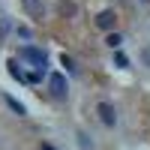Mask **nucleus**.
<instances>
[{"mask_svg":"<svg viewBox=\"0 0 150 150\" xmlns=\"http://www.w3.org/2000/svg\"><path fill=\"white\" fill-rule=\"evenodd\" d=\"M18 57H21V60H27V63H33L36 69H42V72H45L48 57H45V51H42V48H36V45H24L21 51H18Z\"/></svg>","mask_w":150,"mask_h":150,"instance_id":"f257e3e1","label":"nucleus"},{"mask_svg":"<svg viewBox=\"0 0 150 150\" xmlns=\"http://www.w3.org/2000/svg\"><path fill=\"white\" fill-rule=\"evenodd\" d=\"M114 24H117V12L114 9H102L96 15V27L99 30H114Z\"/></svg>","mask_w":150,"mask_h":150,"instance_id":"f03ea898","label":"nucleus"},{"mask_svg":"<svg viewBox=\"0 0 150 150\" xmlns=\"http://www.w3.org/2000/svg\"><path fill=\"white\" fill-rule=\"evenodd\" d=\"M96 111H99V117H102V123H105V126H114V123H117L114 105H108V102H99V105H96Z\"/></svg>","mask_w":150,"mask_h":150,"instance_id":"7ed1b4c3","label":"nucleus"},{"mask_svg":"<svg viewBox=\"0 0 150 150\" xmlns=\"http://www.w3.org/2000/svg\"><path fill=\"white\" fill-rule=\"evenodd\" d=\"M48 87H51V96H66V78L60 72H54L48 78Z\"/></svg>","mask_w":150,"mask_h":150,"instance_id":"20e7f679","label":"nucleus"},{"mask_svg":"<svg viewBox=\"0 0 150 150\" xmlns=\"http://www.w3.org/2000/svg\"><path fill=\"white\" fill-rule=\"evenodd\" d=\"M21 3H24V9H27L33 18H42V0H21Z\"/></svg>","mask_w":150,"mask_h":150,"instance_id":"39448f33","label":"nucleus"},{"mask_svg":"<svg viewBox=\"0 0 150 150\" xmlns=\"http://www.w3.org/2000/svg\"><path fill=\"white\" fill-rule=\"evenodd\" d=\"M6 105H9L12 111H15V114H24V105H21V102H15L12 96H6Z\"/></svg>","mask_w":150,"mask_h":150,"instance_id":"423d86ee","label":"nucleus"},{"mask_svg":"<svg viewBox=\"0 0 150 150\" xmlns=\"http://www.w3.org/2000/svg\"><path fill=\"white\" fill-rule=\"evenodd\" d=\"M105 42H108L111 48H117V45H120L123 39H120V36H117V33H108V39H105Z\"/></svg>","mask_w":150,"mask_h":150,"instance_id":"0eeeda50","label":"nucleus"},{"mask_svg":"<svg viewBox=\"0 0 150 150\" xmlns=\"http://www.w3.org/2000/svg\"><path fill=\"white\" fill-rule=\"evenodd\" d=\"M60 63H63L66 69H75V66H72V57H66V54H63V57H60Z\"/></svg>","mask_w":150,"mask_h":150,"instance_id":"6e6552de","label":"nucleus"},{"mask_svg":"<svg viewBox=\"0 0 150 150\" xmlns=\"http://www.w3.org/2000/svg\"><path fill=\"white\" fill-rule=\"evenodd\" d=\"M39 150H57V147H51V144H48V141H45V144H42Z\"/></svg>","mask_w":150,"mask_h":150,"instance_id":"1a4fd4ad","label":"nucleus"},{"mask_svg":"<svg viewBox=\"0 0 150 150\" xmlns=\"http://www.w3.org/2000/svg\"><path fill=\"white\" fill-rule=\"evenodd\" d=\"M141 3H150V0H141Z\"/></svg>","mask_w":150,"mask_h":150,"instance_id":"9d476101","label":"nucleus"}]
</instances>
